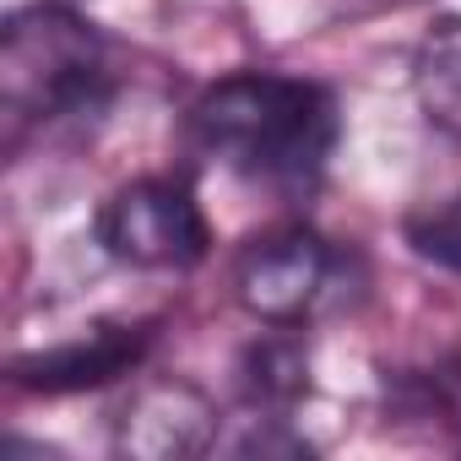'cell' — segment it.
I'll return each mask as SVG.
<instances>
[{"label":"cell","instance_id":"cell-1","mask_svg":"<svg viewBox=\"0 0 461 461\" xmlns=\"http://www.w3.org/2000/svg\"><path fill=\"white\" fill-rule=\"evenodd\" d=\"M185 131L222 168L256 185L304 190L321 179L342 136V120H337V98L321 82L283 77V71H234L190 104Z\"/></svg>","mask_w":461,"mask_h":461},{"label":"cell","instance_id":"cell-2","mask_svg":"<svg viewBox=\"0 0 461 461\" xmlns=\"http://www.w3.org/2000/svg\"><path fill=\"white\" fill-rule=\"evenodd\" d=\"M109 93V44L104 33L66 6H28L0 33V114L6 141L23 131L98 109Z\"/></svg>","mask_w":461,"mask_h":461},{"label":"cell","instance_id":"cell-3","mask_svg":"<svg viewBox=\"0 0 461 461\" xmlns=\"http://www.w3.org/2000/svg\"><path fill=\"white\" fill-rule=\"evenodd\" d=\"M98 245L136 272H190L212 250V228L185 179H131L98 212Z\"/></svg>","mask_w":461,"mask_h":461},{"label":"cell","instance_id":"cell-4","mask_svg":"<svg viewBox=\"0 0 461 461\" xmlns=\"http://www.w3.org/2000/svg\"><path fill=\"white\" fill-rule=\"evenodd\" d=\"M342 267V250L315 228H277L245 245V256L234 261V299L261 326H310L337 304Z\"/></svg>","mask_w":461,"mask_h":461},{"label":"cell","instance_id":"cell-5","mask_svg":"<svg viewBox=\"0 0 461 461\" xmlns=\"http://www.w3.org/2000/svg\"><path fill=\"white\" fill-rule=\"evenodd\" d=\"M152 348V326H125V321H98L66 342H50L39 353L12 358V385L39 391V396H71V391H98L141 369Z\"/></svg>","mask_w":461,"mask_h":461},{"label":"cell","instance_id":"cell-6","mask_svg":"<svg viewBox=\"0 0 461 461\" xmlns=\"http://www.w3.org/2000/svg\"><path fill=\"white\" fill-rule=\"evenodd\" d=\"M217 434V407L190 380H147L114 412V450L136 461L201 456Z\"/></svg>","mask_w":461,"mask_h":461},{"label":"cell","instance_id":"cell-7","mask_svg":"<svg viewBox=\"0 0 461 461\" xmlns=\"http://www.w3.org/2000/svg\"><path fill=\"white\" fill-rule=\"evenodd\" d=\"M412 98L423 120L461 141V12L439 17L412 55Z\"/></svg>","mask_w":461,"mask_h":461},{"label":"cell","instance_id":"cell-8","mask_svg":"<svg viewBox=\"0 0 461 461\" xmlns=\"http://www.w3.org/2000/svg\"><path fill=\"white\" fill-rule=\"evenodd\" d=\"M299 326H272L250 353H245V385L261 407H294L310 391V353L294 337Z\"/></svg>","mask_w":461,"mask_h":461},{"label":"cell","instance_id":"cell-9","mask_svg":"<svg viewBox=\"0 0 461 461\" xmlns=\"http://www.w3.org/2000/svg\"><path fill=\"white\" fill-rule=\"evenodd\" d=\"M407 245H412L418 261L461 277V190L407 217Z\"/></svg>","mask_w":461,"mask_h":461},{"label":"cell","instance_id":"cell-10","mask_svg":"<svg viewBox=\"0 0 461 461\" xmlns=\"http://www.w3.org/2000/svg\"><path fill=\"white\" fill-rule=\"evenodd\" d=\"M385 6H412V0H385Z\"/></svg>","mask_w":461,"mask_h":461}]
</instances>
